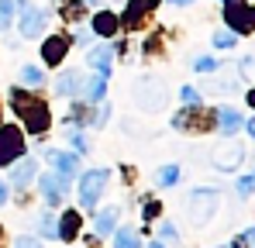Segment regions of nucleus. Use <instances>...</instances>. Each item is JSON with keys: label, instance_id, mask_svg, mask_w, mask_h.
<instances>
[{"label": "nucleus", "instance_id": "1", "mask_svg": "<svg viewBox=\"0 0 255 248\" xmlns=\"http://www.w3.org/2000/svg\"><path fill=\"white\" fill-rule=\"evenodd\" d=\"M10 107H14V114L24 121V127L31 134H45L48 131L52 114H48L45 100H38V93H31V90H10Z\"/></svg>", "mask_w": 255, "mask_h": 248}, {"label": "nucleus", "instance_id": "2", "mask_svg": "<svg viewBox=\"0 0 255 248\" xmlns=\"http://www.w3.org/2000/svg\"><path fill=\"white\" fill-rule=\"evenodd\" d=\"M224 21L235 35H252V3L249 0H224Z\"/></svg>", "mask_w": 255, "mask_h": 248}, {"label": "nucleus", "instance_id": "3", "mask_svg": "<svg viewBox=\"0 0 255 248\" xmlns=\"http://www.w3.org/2000/svg\"><path fill=\"white\" fill-rule=\"evenodd\" d=\"M172 127H179V131H211L214 127V114H207L204 107H197V104H186L176 118H172Z\"/></svg>", "mask_w": 255, "mask_h": 248}, {"label": "nucleus", "instance_id": "4", "mask_svg": "<svg viewBox=\"0 0 255 248\" xmlns=\"http://www.w3.org/2000/svg\"><path fill=\"white\" fill-rule=\"evenodd\" d=\"M104 186H107V169H90L80 179V204H83V210H93V204L104 193Z\"/></svg>", "mask_w": 255, "mask_h": 248}, {"label": "nucleus", "instance_id": "5", "mask_svg": "<svg viewBox=\"0 0 255 248\" xmlns=\"http://www.w3.org/2000/svg\"><path fill=\"white\" fill-rule=\"evenodd\" d=\"M69 176H62V172H45V176H38V190L45 193V204L48 207H55V204H62V197L69 193Z\"/></svg>", "mask_w": 255, "mask_h": 248}, {"label": "nucleus", "instance_id": "6", "mask_svg": "<svg viewBox=\"0 0 255 248\" xmlns=\"http://www.w3.org/2000/svg\"><path fill=\"white\" fill-rule=\"evenodd\" d=\"M17 155H24L21 127H0V165H10Z\"/></svg>", "mask_w": 255, "mask_h": 248}, {"label": "nucleus", "instance_id": "7", "mask_svg": "<svg viewBox=\"0 0 255 248\" xmlns=\"http://www.w3.org/2000/svg\"><path fill=\"white\" fill-rule=\"evenodd\" d=\"M134 100H138V107H145V111H162V107H166V90H162L159 80H145L134 90Z\"/></svg>", "mask_w": 255, "mask_h": 248}, {"label": "nucleus", "instance_id": "8", "mask_svg": "<svg viewBox=\"0 0 255 248\" xmlns=\"http://www.w3.org/2000/svg\"><path fill=\"white\" fill-rule=\"evenodd\" d=\"M24 7V21H21V35L24 38H38L48 24V10L45 7H28V0H17Z\"/></svg>", "mask_w": 255, "mask_h": 248}, {"label": "nucleus", "instance_id": "9", "mask_svg": "<svg viewBox=\"0 0 255 248\" xmlns=\"http://www.w3.org/2000/svg\"><path fill=\"white\" fill-rule=\"evenodd\" d=\"M214 207H217V190H193V197H190V217L197 224L211 217Z\"/></svg>", "mask_w": 255, "mask_h": 248}, {"label": "nucleus", "instance_id": "10", "mask_svg": "<svg viewBox=\"0 0 255 248\" xmlns=\"http://www.w3.org/2000/svg\"><path fill=\"white\" fill-rule=\"evenodd\" d=\"M152 7H155V0H128L125 14L118 17V21H121V28H138V24H141V17H148V14H152Z\"/></svg>", "mask_w": 255, "mask_h": 248}, {"label": "nucleus", "instance_id": "11", "mask_svg": "<svg viewBox=\"0 0 255 248\" xmlns=\"http://www.w3.org/2000/svg\"><path fill=\"white\" fill-rule=\"evenodd\" d=\"M69 45H73V38H66V35H52V38H45V45H42V59H45V62H52V66H59V62L66 59Z\"/></svg>", "mask_w": 255, "mask_h": 248}, {"label": "nucleus", "instance_id": "12", "mask_svg": "<svg viewBox=\"0 0 255 248\" xmlns=\"http://www.w3.org/2000/svg\"><path fill=\"white\" fill-rule=\"evenodd\" d=\"M14 162H17V165L10 169V186L24 190V186L35 179V172H38V162H35V159H24V155H17Z\"/></svg>", "mask_w": 255, "mask_h": 248}, {"label": "nucleus", "instance_id": "13", "mask_svg": "<svg viewBox=\"0 0 255 248\" xmlns=\"http://www.w3.org/2000/svg\"><path fill=\"white\" fill-rule=\"evenodd\" d=\"M242 159H245V148H242V145H224V148H217V152L211 155V162L217 165L221 172H231Z\"/></svg>", "mask_w": 255, "mask_h": 248}, {"label": "nucleus", "instance_id": "14", "mask_svg": "<svg viewBox=\"0 0 255 248\" xmlns=\"http://www.w3.org/2000/svg\"><path fill=\"white\" fill-rule=\"evenodd\" d=\"M80 90H83V73L66 69V73L55 76V93H59V97H76Z\"/></svg>", "mask_w": 255, "mask_h": 248}, {"label": "nucleus", "instance_id": "15", "mask_svg": "<svg viewBox=\"0 0 255 248\" xmlns=\"http://www.w3.org/2000/svg\"><path fill=\"white\" fill-rule=\"evenodd\" d=\"M111 59H114V48H111V45H97V48H90V52H86L90 69H97L100 76H107V73H111Z\"/></svg>", "mask_w": 255, "mask_h": 248}, {"label": "nucleus", "instance_id": "16", "mask_svg": "<svg viewBox=\"0 0 255 248\" xmlns=\"http://www.w3.org/2000/svg\"><path fill=\"white\" fill-rule=\"evenodd\" d=\"M118 28H121V21H118L114 10H97V14H93V31H97V35L111 38V35H118Z\"/></svg>", "mask_w": 255, "mask_h": 248}, {"label": "nucleus", "instance_id": "17", "mask_svg": "<svg viewBox=\"0 0 255 248\" xmlns=\"http://www.w3.org/2000/svg\"><path fill=\"white\" fill-rule=\"evenodd\" d=\"M76 235H80V214H76V210H66V214L59 217V224H55V238L73 242Z\"/></svg>", "mask_w": 255, "mask_h": 248}, {"label": "nucleus", "instance_id": "18", "mask_svg": "<svg viewBox=\"0 0 255 248\" xmlns=\"http://www.w3.org/2000/svg\"><path fill=\"white\" fill-rule=\"evenodd\" d=\"M214 118H217L214 127H221L224 134H235V131L242 127V114H235L231 107H217V111H214Z\"/></svg>", "mask_w": 255, "mask_h": 248}, {"label": "nucleus", "instance_id": "19", "mask_svg": "<svg viewBox=\"0 0 255 248\" xmlns=\"http://www.w3.org/2000/svg\"><path fill=\"white\" fill-rule=\"evenodd\" d=\"M104 93H107V76H90V80H83V97L86 104H100L104 100Z\"/></svg>", "mask_w": 255, "mask_h": 248}, {"label": "nucleus", "instance_id": "20", "mask_svg": "<svg viewBox=\"0 0 255 248\" xmlns=\"http://www.w3.org/2000/svg\"><path fill=\"white\" fill-rule=\"evenodd\" d=\"M48 162L55 165V172H62V176H69V179H73V172H76V155H69V152H55V148H52V152H48Z\"/></svg>", "mask_w": 255, "mask_h": 248}, {"label": "nucleus", "instance_id": "21", "mask_svg": "<svg viewBox=\"0 0 255 248\" xmlns=\"http://www.w3.org/2000/svg\"><path fill=\"white\" fill-rule=\"evenodd\" d=\"M155 183H159V186H172V183H179V165H162L159 176H155Z\"/></svg>", "mask_w": 255, "mask_h": 248}, {"label": "nucleus", "instance_id": "22", "mask_svg": "<svg viewBox=\"0 0 255 248\" xmlns=\"http://www.w3.org/2000/svg\"><path fill=\"white\" fill-rule=\"evenodd\" d=\"M172 242H179V231H176V224H159L155 245H172Z\"/></svg>", "mask_w": 255, "mask_h": 248}, {"label": "nucleus", "instance_id": "23", "mask_svg": "<svg viewBox=\"0 0 255 248\" xmlns=\"http://www.w3.org/2000/svg\"><path fill=\"white\" fill-rule=\"evenodd\" d=\"M114 221H118V210H104L97 217V235H111L114 231Z\"/></svg>", "mask_w": 255, "mask_h": 248}, {"label": "nucleus", "instance_id": "24", "mask_svg": "<svg viewBox=\"0 0 255 248\" xmlns=\"http://www.w3.org/2000/svg\"><path fill=\"white\" fill-rule=\"evenodd\" d=\"M21 80L28 83V86H42V83H45V73L38 69V66H24V69H21Z\"/></svg>", "mask_w": 255, "mask_h": 248}, {"label": "nucleus", "instance_id": "25", "mask_svg": "<svg viewBox=\"0 0 255 248\" xmlns=\"http://www.w3.org/2000/svg\"><path fill=\"white\" fill-rule=\"evenodd\" d=\"M193 69H197V73H214L217 62H214L211 55H197V59H193Z\"/></svg>", "mask_w": 255, "mask_h": 248}, {"label": "nucleus", "instance_id": "26", "mask_svg": "<svg viewBox=\"0 0 255 248\" xmlns=\"http://www.w3.org/2000/svg\"><path fill=\"white\" fill-rule=\"evenodd\" d=\"M138 242H141V238H138V235H131V231H118V235H114V245L121 248H131V245H138Z\"/></svg>", "mask_w": 255, "mask_h": 248}, {"label": "nucleus", "instance_id": "27", "mask_svg": "<svg viewBox=\"0 0 255 248\" xmlns=\"http://www.w3.org/2000/svg\"><path fill=\"white\" fill-rule=\"evenodd\" d=\"M159 210H162L159 200H148V204L141 207V217H145V221H152V217H159Z\"/></svg>", "mask_w": 255, "mask_h": 248}, {"label": "nucleus", "instance_id": "28", "mask_svg": "<svg viewBox=\"0 0 255 248\" xmlns=\"http://www.w3.org/2000/svg\"><path fill=\"white\" fill-rule=\"evenodd\" d=\"M69 145H73L76 152H86V148H90V145H86V138L80 134V131H69Z\"/></svg>", "mask_w": 255, "mask_h": 248}, {"label": "nucleus", "instance_id": "29", "mask_svg": "<svg viewBox=\"0 0 255 248\" xmlns=\"http://www.w3.org/2000/svg\"><path fill=\"white\" fill-rule=\"evenodd\" d=\"M214 45H217V48H231V45H235V35H228V31H217V35H214Z\"/></svg>", "mask_w": 255, "mask_h": 248}, {"label": "nucleus", "instance_id": "30", "mask_svg": "<svg viewBox=\"0 0 255 248\" xmlns=\"http://www.w3.org/2000/svg\"><path fill=\"white\" fill-rule=\"evenodd\" d=\"M179 97H183V104H200V93H197L193 86H183V90H179Z\"/></svg>", "mask_w": 255, "mask_h": 248}, {"label": "nucleus", "instance_id": "31", "mask_svg": "<svg viewBox=\"0 0 255 248\" xmlns=\"http://www.w3.org/2000/svg\"><path fill=\"white\" fill-rule=\"evenodd\" d=\"M10 10H14V7H10V0H0V28H7V24H10Z\"/></svg>", "mask_w": 255, "mask_h": 248}, {"label": "nucleus", "instance_id": "32", "mask_svg": "<svg viewBox=\"0 0 255 248\" xmlns=\"http://www.w3.org/2000/svg\"><path fill=\"white\" fill-rule=\"evenodd\" d=\"M42 231L48 235V238L55 235V217H52V214H45V217H42Z\"/></svg>", "mask_w": 255, "mask_h": 248}, {"label": "nucleus", "instance_id": "33", "mask_svg": "<svg viewBox=\"0 0 255 248\" xmlns=\"http://www.w3.org/2000/svg\"><path fill=\"white\" fill-rule=\"evenodd\" d=\"M238 193H242V197L252 193V176H242V179H238Z\"/></svg>", "mask_w": 255, "mask_h": 248}, {"label": "nucleus", "instance_id": "34", "mask_svg": "<svg viewBox=\"0 0 255 248\" xmlns=\"http://www.w3.org/2000/svg\"><path fill=\"white\" fill-rule=\"evenodd\" d=\"M242 76H245V80H252V55H245V59H242Z\"/></svg>", "mask_w": 255, "mask_h": 248}, {"label": "nucleus", "instance_id": "35", "mask_svg": "<svg viewBox=\"0 0 255 248\" xmlns=\"http://www.w3.org/2000/svg\"><path fill=\"white\" fill-rule=\"evenodd\" d=\"M7 204V186H3V183H0V207Z\"/></svg>", "mask_w": 255, "mask_h": 248}, {"label": "nucleus", "instance_id": "36", "mask_svg": "<svg viewBox=\"0 0 255 248\" xmlns=\"http://www.w3.org/2000/svg\"><path fill=\"white\" fill-rule=\"evenodd\" d=\"M169 3H193V0H169Z\"/></svg>", "mask_w": 255, "mask_h": 248}]
</instances>
